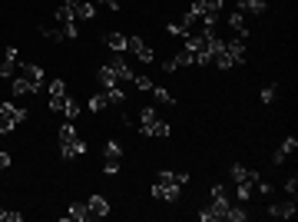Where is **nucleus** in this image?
<instances>
[{
	"label": "nucleus",
	"instance_id": "43",
	"mask_svg": "<svg viewBox=\"0 0 298 222\" xmlns=\"http://www.w3.org/2000/svg\"><path fill=\"white\" fill-rule=\"evenodd\" d=\"M63 100H66V96H50V110H53V113H63Z\"/></svg>",
	"mask_w": 298,
	"mask_h": 222
},
{
	"label": "nucleus",
	"instance_id": "23",
	"mask_svg": "<svg viewBox=\"0 0 298 222\" xmlns=\"http://www.w3.org/2000/svg\"><path fill=\"white\" fill-rule=\"evenodd\" d=\"M103 159H123V146H119L116 139H106V146H103Z\"/></svg>",
	"mask_w": 298,
	"mask_h": 222
},
{
	"label": "nucleus",
	"instance_id": "7",
	"mask_svg": "<svg viewBox=\"0 0 298 222\" xmlns=\"http://www.w3.org/2000/svg\"><path fill=\"white\" fill-rule=\"evenodd\" d=\"M17 70H20V77H27V80H30V83H33L37 90L43 87V66H40V63H20Z\"/></svg>",
	"mask_w": 298,
	"mask_h": 222
},
{
	"label": "nucleus",
	"instance_id": "35",
	"mask_svg": "<svg viewBox=\"0 0 298 222\" xmlns=\"http://www.w3.org/2000/svg\"><path fill=\"white\" fill-rule=\"evenodd\" d=\"M0 222H24V212H7V209H0Z\"/></svg>",
	"mask_w": 298,
	"mask_h": 222
},
{
	"label": "nucleus",
	"instance_id": "29",
	"mask_svg": "<svg viewBox=\"0 0 298 222\" xmlns=\"http://www.w3.org/2000/svg\"><path fill=\"white\" fill-rule=\"evenodd\" d=\"M73 20H77V14H73L70 7H63V4H60V7H56V24H73Z\"/></svg>",
	"mask_w": 298,
	"mask_h": 222
},
{
	"label": "nucleus",
	"instance_id": "16",
	"mask_svg": "<svg viewBox=\"0 0 298 222\" xmlns=\"http://www.w3.org/2000/svg\"><path fill=\"white\" fill-rule=\"evenodd\" d=\"M0 116L14 119V123H24V119H27V110H24V106H14V103H0Z\"/></svg>",
	"mask_w": 298,
	"mask_h": 222
},
{
	"label": "nucleus",
	"instance_id": "31",
	"mask_svg": "<svg viewBox=\"0 0 298 222\" xmlns=\"http://www.w3.org/2000/svg\"><path fill=\"white\" fill-rule=\"evenodd\" d=\"M212 60H215V66H219V70H232V66H236V63H232V56H229L226 50H222V53H215Z\"/></svg>",
	"mask_w": 298,
	"mask_h": 222
},
{
	"label": "nucleus",
	"instance_id": "12",
	"mask_svg": "<svg viewBox=\"0 0 298 222\" xmlns=\"http://www.w3.org/2000/svg\"><path fill=\"white\" fill-rule=\"evenodd\" d=\"M229 173H232V179H236V183H249V186H255L259 183V173H255V169H245V166H232L229 169Z\"/></svg>",
	"mask_w": 298,
	"mask_h": 222
},
{
	"label": "nucleus",
	"instance_id": "5",
	"mask_svg": "<svg viewBox=\"0 0 298 222\" xmlns=\"http://www.w3.org/2000/svg\"><path fill=\"white\" fill-rule=\"evenodd\" d=\"M179 189H182V186L156 183V186H153V199H163V202H176V199H179Z\"/></svg>",
	"mask_w": 298,
	"mask_h": 222
},
{
	"label": "nucleus",
	"instance_id": "40",
	"mask_svg": "<svg viewBox=\"0 0 298 222\" xmlns=\"http://www.w3.org/2000/svg\"><path fill=\"white\" fill-rule=\"evenodd\" d=\"M285 192H288V196H295L298 192V176H288V179H285V186H282Z\"/></svg>",
	"mask_w": 298,
	"mask_h": 222
},
{
	"label": "nucleus",
	"instance_id": "37",
	"mask_svg": "<svg viewBox=\"0 0 298 222\" xmlns=\"http://www.w3.org/2000/svg\"><path fill=\"white\" fill-rule=\"evenodd\" d=\"M106 96H110V103H123V100H126V93L119 87H110V90H106Z\"/></svg>",
	"mask_w": 298,
	"mask_h": 222
},
{
	"label": "nucleus",
	"instance_id": "8",
	"mask_svg": "<svg viewBox=\"0 0 298 222\" xmlns=\"http://www.w3.org/2000/svg\"><path fill=\"white\" fill-rule=\"evenodd\" d=\"M87 206H90V215H93V219H106V215H110V202H106V196H90Z\"/></svg>",
	"mask_w": 298,
	"mask_h": 222
},
{
	"label": "nucleus",
	"instance_id": "15",
	"mask_svg": "<svg viewBox=\"0 0 298 222\" xmlns=\"http://www.w3.org/2000/svg\"><path fill=\"white\" fill-rule=\"evenodd\" d=\"M236 10H242V14H255V17H262V14H265V0H236Z\"/></svg>",
	"mask_w": 298,
	"mask_h": 222
},
{
	"label": "nucleus",
	"instance_id": "10",
	"mask_svg": "<svg viewBox=\"0 0 298 222\" xmlns=\"http://www.w3.org/2000/svg\"><path fill=\"white\" fill-rule=\"evenodd\" d=\"M110 70L116 73V80H133V70H129V63L123 60V53H113L110 56Z\"/></svg>",
	"mask_w": 298,
	"mask_h": 222
},
{
	"label": "nucleus",
	"instance_id": "3",
	"mask_svg": "<svg viewBox=\"0 0 298 222\" xmlns=\"http://www.w3.org/2000/svg\"><path fill=\"white\" fill-rule=\"evenodd\" d=\"M17 53H20L17 47H7V50H4V63H0V80H7V77H14V73H17V66H20V56H17Z\"/></svg>",
	"mask_w": 298,
	"mask_h": 222
},
{
	"label": "nucleus",
	"instance_id": "30",
	"mask_svg": "<svg viewBox=\"0 0 298 222\" xmlns=\"http://www.w3.org/2000/svg\"><path fill=\"white\" fill-rule=\"evenodd\" d=\"M275 96H278V83H268V87H262V93H259V100H262V103H272Z\"/></svg>",
	"mask_w": 298,
	"mask_h": 222
},
{
	"label": "nucleus",
	"instance_id": "44",
	"mask_svg": "<svg viewBox=\"0 0 298 222\" xmlns=\"http://www.w3.org/2000/svg\"><path fill=\"white\" fill-rule=\"evenodd\" d=\"M14 119H7V116H0V133H14Z\"/></svg>",
	"mask_w": 298,
	"mask_h": 222
},
{
	"label": "nucleus",
	"instance_id": "41",
	"mask_svg": "<svg viewBox=\"0 0 298 222\" xmlns=\"http://www.w3.org/2000/svg\"><path fill=\"white\" fill-rule=\"evenodd\" d=\"M103 173H106V176H116V173H119V159H106Z\"/></svg>",
	"mask_w": 298,
	"mask_h": 222
},
{
	"label": "nucleus",
	"instance_id": "13",
	"mask_svg": "<svg viewBox=\"0 0 298 222\" xmlns=\"http://www.w3.org/2000/svg\"><path fill=\"white\" fill-rule=\"evenodd\" d=\"M226 20H229V27L236 30V37H242V40L249 37V27H245V14H242V10H232Z\"/></svg>",
	"mask_w": 298,
	"mask_h": 222
},
{
	"label": "nucleus",
	"instance_id": "39",
	"mask_svg": "<svg viewBox=\"0 0 298 222\" xmlns=\"http://www.w3.org/2000/svg\"><path fill=\"white\" fill-rule=\"evenodd\" d=\"M252 192H259V196H268V192H272V186H268L265 179H262V176H259V183L252 186Z\"/></svg>",
	"mask_w": 298,
	"mask_h": 222
},
{
	"label": "nucleus",
	"instance_id": "42",
	"mask_svg": "<svg viewBox=\"0 0 298 222\" xmlns=\"http://www.w3.org/2000/svg\"><path fill=\"white\" fill-rule=\"evenodd\" d=\"M166 30L173 33V37H182V40L189 37V33H186V27H182V24H169V27H166Z\"/></svg>",
	"mask_w": 298,
	"mask_h": 222
},
{
	"label": "nucleus",
	"instance_id": "4",
	"mask_svg": "<svg viewBox=\"0 0 298 222\" xmlns=\"http://www.w3.org/2000/svg\"><path fill=\"white\" fill-rule=\"evenodd\" d=\"M298 206H295V196H288V202H275V206H268V215L272 219H295Z\"/></svg>",
	"mask_w": 298,
	"mask_h": 222
},
{
	"label": "nucleus",
	"instance_id": "2",
	"mask_svg": "<svg viewBox=\"0 0 298 222\" xmlns=\"http://www.w3.org/2000/svg\"><path fill=\"white\" fill-rule=\"evenodd\" d=\"M229 196H212V206H205L202 212H199V219L202 222H219V219H226V212H229Z\"/></svg>",
	"mask_w": 298,
	"mask_h": 222
},
{
	"label": "nucleus",
	"instance_id": "18",
	"mask_svg": "<svg viewBox=\"0 0 298 222\" xmlns=\"http://www.w3.org/2000/svg\"><path fill=\"white\" fill-rule=\"evenodd\" d=\"M10 90H14V96H27V93H37V87H33L27 77H20V80H14L10 83Z\"/></svg>",
	"mask_w": 298,
	"mask_h": 222
},
{
	"label": "nucleus",
	"instance_id": "45",
	"mask_svg": "<svg viewBox=\"0 0 298 222\" xmlns=\"http://www.w3.org/2000/svg\"><path fill=\"white\" fill-rule=\"evenodd\" d=\"M96 4H103L106 10H119V0H96Z\"/></svg>",
	"mask_w": 298,
	"mask_h": 222
},
{
	"label": "nucleus",
	"instance_id": "14",
	"mask_svg": "<svg viewBox=\"0 0 298 222\" xmlns=\"http://www.w3.org/2000/svg\"><path fill=\"white\" fill-rule=\"evenodd\" d=\"M63 219H73V222H87V219H93V215H90V206H87V202H73V206L66 209V215H63Z\"/></svg>",
	"mask_w": 298,
	"mask_h": 222
},
{
	"label": "nucleus",
	"instance_id": "21",
	"mask_svg": "<svg viewBox=\"0 0 298 222\" xmlns=\"http://www.w3.org/2000/svg\"><path fill=\"white\" fill-rule=\"evenodd\" d=\"M73 14H77V20H93V17H96V4H87V0H80Z\"/></svg>",
	"mask_w": 298,
	"mask_h": 222
},
{
	"label": "nucleus",
	"instance_id": "36",
	"mask_svg": "<svg viewBox=\"0 0 298 222\" xmlns=\"http://www.w3.org/2000/svg\"><path fill=\"white\" fill-rule=\"evenodd\" d=\"M133 83H136V90H142V93L153 90V80H149V77H133Z\"/></svg>",
	"mask_w": 298,
	"mask_h": 222
},
{
	"label": "nucleus",
	"instance_id": "27",
	"mask_svg": "<svg viewBox=\"0 0 298 222\" xmlns=\"http://www.w3.org/2000/svg\"><path fill=\"white\" fill-rule=\"evenodd\" d=\"M63 116H66V119H77V116H80V103L73 100V96H66V100H63Z\"/></svg>",
	"mask_w": 298,
	"mask_h": 222
},
{
	"label": "nucleus",
	"instance_id": "47",
	"mask_svg": "<svg viewBox=\"0 0 298 222\" xmlns=\"http://www.w3.org/2000/svg\"><path fill=\"white\" fill-rule=\"evenodd\" d=\"M77 4L80 0H63V7H70V10H77Z\"/></svg>",
	"mask_w": 298,
	"mask_h": 222
},
{
	"label": "nucleus",
	"instance_id": "33",
	"mask_svg": "<svg viewBox=\"0 0 298 222\" xmlns=\"http://www.w3.org/2000/svg\"><path fill=\"white\" fill-rule=\"evenodd\" d=\"M60 27H63V37H66V40H77V37H80L77 20H73V24H60Z\"/></svg>",
	"mask_w": 298,
	"mask_h": 222
},
{
	"label": "nucleus",
	"instance_id": "17",
	"mask_svg": "<svg viewBox=\"0 0 298 222\" xmlns=\"http://www.w3.org/2000/svg\"><path fill=\"white\" fill-rule=\"evenodd\" d=\"M96 80H100V83H103V87H106V90H110V87H119V80H116V73L110 70V63H106V66H100V70H96Z\"/></svg>",
	"mask_w": 298,
	"mask_h": 222
},
{
	"label": "nucleus",
	"instance_id": "1",
	"mask_svg": "<svg viewBox=\"0 0 298 222\" xmlns=\"http://www.w3.org/2000/svg\"><path fill=\"white\" fill-rule=\"evenodd\" d=\"M139 136H159V139H166L169 136V123L159 119L153 106H142L139 110Z\"/></svg>",
	"mask_w": 298,
	"mask_h": 222
},
{
	"label": "nucleus",
	"instance_id": "11",
	"mask_svg": "<svg viewBox=\"0 0 298 222\" xmlns=\"http://www.w3.org/2000/svg\"><path fill=\"white\" fill-rule=\"evenodd\" d=\"M60 156H63V159L87 156V143H83V139H73V143H60Z\"/></svg>",
	"mask_w": 298,
	"mask_h": 222
},
{
	"label": "nucleus",
	"instance_id": "26",
	"mask_svg": "<svg viewBox=\"0 0 298 222\" xmlns=\"http://www.w3.org/2000/svg\"><path fill=\"white\" fill-rule=\"evenodd\" d=\"M90 110H93V113H100V110H106V106H110V96H106V93H96V96H90Z\"/></svg>",
	"mask_w": 298,
	"mask_h": 222
},
{
	"label": "nucleus",
	"instance_id": "24",
	"mask_svg": "<svg viewBox=\"0 0 298 222\" xmlns=\"http://www.w3.org/2000/svg\"><path fill=\"white\" fill-rule=\"evenodd\" d=\"M40 33L47 40H53V43H60V40H66L63 37V27H50V24H40Z\"/></svg>",
	"mask_w": 298,
	"mask_h": 222
},
{
	"label": "nucleus",
	"instance_id": "20",
	"mask_svg": "<svg viewBox=\"0 0 298 222\" xmlns=\"http://www.w3.org/2000/svg\"><path fill=\"white\" fill-rule=\"evenodd\" d=\"M56 139H60V143H73V139H80V133H77L73 123H63V126L56 129Z\"/></svg>",
	"mask_w": 298,
	"mask_h": 222
},
{
	"label": "nucleus",
	"instance_id": "9",
	"mask_svg": "<svg viewBox=\"0 0 298 222\" xmlns=\"http://www.w3.org/2000/svg\"><path fill=\"white\" fill-rule=\"evenodd\" d=\"M295 150H298V139H295V136H288V139H285V143L272 153V163H275V166H282V163H285V159H288Z\"/></svg>",
	"mask_w": 298,
	"mask_h": 222
},
{
	"label": "nucleus",
	"instance_id": "46",
	"mask_svg": "<svg viewBox=\"0 0 298 222\" xmlns=\"http://www.w3.org/2000/svg\"><path fill=\"white\" fill-rule=\"evenodd\" d=\"M10 163H14V159H10V153H0V169H7Z\"/></svg>",
	"mask_w": 298,
	"mask_h": 222
},
{
	"label": "nucleus",
	"instance_id": "6",
	"mask_svg": "<svg viewBox=\"0 0 298 222\" xmlns=\"http://www.w3.org/2000/svg\"><path fill=\"white\" fill-rule=\"evenodd\" d=\"M226 53L232 56V63H239V66H242V63H245V40H242V37L226 40Z\"/></svg>",
	"mask_w": 298,
	"mask_h": 222
},
{
	"label": "nucleus",
	"instance_id": "25",
	"mask_svg": "<svg viewBox=\"0 0 298 222\" xmlns=\"http://www.w3.org/2000/svg\"><path fill=\"white\" fill-rule=\"evenodd\" d=\"M149 93L156 96L159 103H166V106H173V103H176V96H173V93H169V90H163V87H156V83H153V90H149Z\"/></svg>",
	"mask_w": 298,
	"mask_h": 222
},
{
	"label": "nucleus",
	"instance_id": "22",
	"mask_svg": "<svg viewBox=\"0 0 298 222\" xmlns=\"http://www.w3.org/2000/svg\"><path fill=\"white\" fill-rule=\"evenodd\" d=\"M103 40H106V47L116 50V53H123V50H126V33H106Z\"/></svg>",
	"mask_w": 298,
	"mask_h": 222
},
{
	"label": "nucleus",
	"instance_id": "32",
	"mask_svg": "<svg viewBox=\"0 0 298 222\" xmlns=\"http://www.w3.org/2000/svg\"><path fill=\"white\" fill-rule=\"evenodd\" d=\"M236 192H239V202H249L252 199V186L249 183H236Z\"/></svg>",
	"mask_w": 298,
	"mask_h": 222
},
{
	"label": "nucleus",
	"instance_id": "28",
	"mask_svg": "<svg viewBox=\"0 0 298 222\" xmlns=\"http://www.w3.org/2000/svg\"><path fill=\"white\" fill-rule=\"evenodd\" d=\"M226 219H229V222H245V219H249V212H245V209H242V202H239V206H229Z\"/></svg>",
	"mask_w": 298,
	"mask_h": 222
},
{
	"label": "nucleus",
	"instance_id": "19",
	"mask_svg": "<svg viewBox=\"0 0 298 222\" xmlns=\"http://www.w3.org/2000/svg\"><path fill=\"white\" fill-rule=\"evenodd\" d=\"M169 60H173L176 70H182V66H192V63H196V53H192V50H182V53L169 56Z\"/></svg>",
	"mask_w": 298,
	"mask_h": 222
},
{
	"label": "nucleus",
	"instance_id": "34",
	"mask_svg": "<svg viewBox=\"0 0 298 222\" xmlns=\"http://www.w3.org/2000/svg\"><path fill=\"white\" fill-rule=\"evenodd\" d=\"M50 96H66V83H63V80H53V83H50Z\"/></svg>",
	"mask_w": 298,
	"mask_h": 222
},
{
	"label": "nucleus",
	"instance_id": "38",
	"mask_svg": "<svg viewBox=\"0 0 298 222\" xmlns=\"http://www.w3.org/2000/svg\"><path fill=\"white\" fill-rule=\"evenodd\" d=\"M136 56H139L142 63H153V60H156V53H153L149 47H139V50H136Z\"/></svg>",
	"mask_w": 298,
	"mask_h": 222
}]
</instances>
